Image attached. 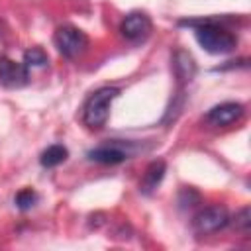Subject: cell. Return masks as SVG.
Returning a JSON list of instances; mask_svg holds the SVG:
<instances>
[{"label": "cell", "instance_id": "cell-15", "mask_svg": "<svg viewBox=\"0 0 251 251\" xmlns=\"http://www.w3.org/2000/svg\"><path fill=\"white\" fill-rule=\"evenodd\" d=\"M14 202H16V206L20 208V210H29L35 202H37V194L31 190V188H22L16 196H14Z\"/></svg>", "mask_w": 251, "mask_h": 251}, {"label": "cell", "instance_id": "cell-5", "mask_svg": "<svg viewBox=\"0 0 251 251\" xmlns=\"http://www.w3.org/2000/svg\"><path fill=\"white\" fill-rule=\"evenodd\" d=\"M151 29H153L151 18L145 12H131L120 24V35L126 41H131V43L145 41L149 37Z\"/></svg>", "mask_w": 251, "mask_h": 251}, {"label": "cell", "instance_id": "cell-11", "mask_svg": "<svg viewBox=\"0 0 251 251\" xmlns=\"http://www.w3.org/2000/svg\"><path fill=\"white\" fill-rule=\"evenodd\" d=\"M67 157H69L67 147L55 143V145H49L47 149H43V153H41V157H39V163H41V167H45V169H53V167L65 163Z\"/></svg>", "mask_w": 251, "mask_h": 251}, {"label": "cell", "instance_id": "cell-8", "mask_svg": "<svg viewBox=\"0 0 251 251\" xmlns=\"http://www.w3.org/2000/svg\"><path fill=\"white\" fill-rule=\"evenodd\" d=\"M173 73L178 82V86L188 84L196 76V61L186 49H175L173 53Z\"/></svg>", "mask_w": 251, "mask_h": 251}, {"label": "cell", "instance_id": "cell-9", "mask_svg": "<svg viewBox=\"0 0 251 251\" xmlns=\"http://www.w3.org/2000/svg\"><path fill=\"white\" fill-rule=\"evenodd\" d=\"M165 173H167V163H165L163 159H155V161H151V163L145 167V173H143L141 182H139V190H141V194L151 196V194L159 188V184L163 182Z\"/></svg>", "mask_w": 251, "mask_h": 251}, {"label": "cell", "instance_id": "cell-4", "mask_svg": "<svg viewBox=\"0 0 251 251\" xmlns=\"http://www.w3.org/2000/svg\"><path fill=\"white\" fill-rule=\"evenodd\" d=\"M229 224V214L224 206H208L202 208L194 218H192V229L198 235H208L224 229Z\"/></svg>", "mask_w": 251, "mask_h": 251}, {"label": "cell", "instance_id": "cell-12", "mask_svg": "<svg viewBox=\"0 0 251 251\" xmlns=\"http://www.w3.org/2000/svg\"><path fill=\"white\" fill-rule=\"evenodd\" d=\"M184 100H186V96H184V86H178V90L173 94V100H171V104H169V108H167V112H165L163 124H171V122H175V120L180 116V112H182V108H184Z\"/></svg>", "mask_w": 251, "mask_h": 251}, {"label": "cell", "instance_id": "cell-6", "mask_svg": "<svg viewBox=\"0 0 251 251\" xmlns=\"http://www.w3.org/2000/svg\"><path fill=\"white\" fill-rule=\"evenodd\" d=\"M29 82V69L6 55L0 57V84L6 88H22Z\"/></svg>", "mask_w": 251, "mask_h": 251}, {"label": "cell", "instance_id": "cell-14", "mask_svg": "<svg viewBox=\"0 0 251 251\" xmlns=\"http://www.w3.org/2000/svg\"><path fill=\"white\" fill-rule=\"evenodd\" d=\"M47 63H49L47 53L41 47H31L24 53V65L27 69H43V67H47Z\"/></svg>", "mask_w": 251, "mask_h": 251}, {"label": "cell", "instance_id": "cell-3", "mask_svg": "<svg viewBox=\"0 0 251 251\" xmlns=\"http://www.w3.org/2000/svg\"><path fill=\"white\" fill-rule=\"evenodd\" d=\"M53 43L63 57L76 59L86 51L88 35L75 25H61V27H57V31L53 35Z\"/></svg>", "mask_w": 251, "mask_h": 251}, {"label": "cell", "instance_id": "cell-10", "mask_svg": "<svg viewBox=\"0 0 251 251\" xmlns=\"http://www.w3.org/2000/svg\"><path fill=\"white\" fill-rule=\"evenodd\" d=\"M86 157L100 165H118V163H124L126 159H129V151L112 143V145H100V147L90 149L86 153Z\"/></svg>", "mask_w": 251, "mask_h": 251}, {"label": "cell", "instance_id": "cell-13", "mask_svg": "<svg viewBox=\"0 0 251 251\" xmlns=\"http://www.w3.org/2000/svg\"><path fill=\"white\" fill-rule=\"evenodd\" d=\"M229 224L241 235H249V231H251V208L249 206H243L241 210H237L235 216L229 218Z\"/></svg>", "mask_w": 251, "mask_h": 251}, {"label": "cell", "instance_id": "cell-1", "mask_svg": "<svg viewBox=\"0 0 251 251\" xmlns=\"http://www.w3.org/2000/svg\"><path fill=\"white\" fill-rule=\"evenodd\" d=\"M222 18H206V20H180L178 25L194 27V37L200 47L212 55H226L235 49L237 37L222 25Z\"/></svg>", "mask_w": 251, "mask_h": 251}, {"label": "cell", "instance_id": "cell-16", "mask_svg": "<svg viewBox=\"0 0 251 251\" xmlns=\"http://www.w3.org/2000/svg\"><path fill=\"white\" fill-rule=\"evenodd\" d=\"M198 202H200V194L194 188H182L178 192V204H180V208H192Z\"/></svg>", "mask_w": 251, "mask_h": 251}, {"label": "cell", "instance_id": "cell-2", "mask_svg": "<svg viewBox=\"0 0 251 251\" xmlns=\"http://www.w3.org/2000/svg\"><path fill=\"white\" fill-rule=\"evenodd\" d=\"M118 96H120V88H116V86H102V88L94 90L82 106V124L88 129L104 127L108 122V116H110L112 102Z\"/></svg>", "mask_w": 251, "mask_h": 251}, {"label": "cell", "instance_id": "cell-7", "mask_svg": "<svg viewBox=\"0 0 251 251\" xmlns=\"http://www.w3.org/2000/svg\"><path fill=\"white\" fill-rule=\"evenodd\" d=\"M245 108L239 102H222L214 108H210V112L206 114V122L212 127H227L231 124H235L241 116H243Z\"/></svg>", "mask_w": 251, "mask_h": 251}]
</instances>
